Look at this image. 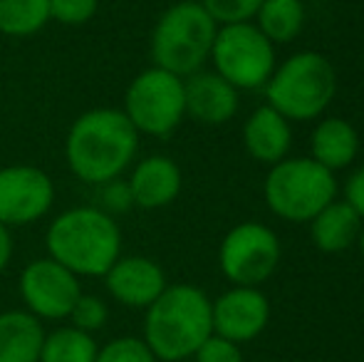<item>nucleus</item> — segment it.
I'll return each instance as SVG.
<instances>
[{
    "label": "nucleus",
    "instance_id": "28",
    "mask_svg": "<svg viewBox=\"0 0 364 362\" xmlns=\"http://www.w3.org/2000/svg\"><path fill=\"white\" fill-rule=\"evenodd\" d=\"M102 198H105V208L107 213L109 211H129L132 206H134V201H132V193H129V186H127V181H107L102 183Z\"/></svg>",
    "mask_w": 364,
    "mask_h": 362
},
{
    "label": "nucleus",
    "instance_id": "19",
    "mask_svg": "<svg viewBox=\"0 0 364 362\" xmlns=\"http://www.w3.org/2000/svg\"><path fill=\"white\" fill-rule=\"evenodd\" d=\"M45 328L28 310L0 313V362H40Z\"/></svg>",
    "mask_w": 364,
    "mask_h": 362
},
{
    "label": "nucleus",
    "instance_id": "17",
    "mask_svg": "<svg viewBox=\"0 0 364 362\" xmlns=\"http://www.w3.org/2000/svg\"><path fill=\"white\" fill-rule=\"evenodd\" d=\"M360 154V134L345 117H320L310 137V156L330 171L347 169Z\"/></svg>",
    "mask_w": 364,
    "mask_h": 362
},
{
    "label": "nucleus",
    "instance_id": "18",
    "mask_svg": "<svg viewBox=\"0 0 364 362\" xmlns=\"http://www.w3.org/2000/svg\"><path fill=\"white\" fill-rule=\"evenodd\" d=\"M310 238L322 253H345L360 238L364 221L347 206V201H330L320 213L310 218Z\"/></svg>",
    "mask_w": 364,
    "mask_h": 362
},
{
    "label": "nucleus",
    "instance_id": "5",
    "mask_svg": "<svg viewBox=\"0 0 364 362\" xmlns=\"http://www.w3.org/2000/svg\"><path fill=\"white\" fill-rule=\"evenodd\" d=\"M218 25L198 0L173 3L159 15L151 30V63L178 78L203 70L211 58Z\"/></svg>",
    "mask_w": 364,
    "mask_h": 362
},
{
    "label": "nucleus",
    "instance_id": "30",
    "mask_svg": "<svg viewBox=\"0 0 364 362\" xmlns=\"http://www.w3.org/2000/svg\"><path fill=\"white\" fill-rule=\"evenodd\" d=\"M10 258H13V236L5 223H0V273L8 268Z\"/></svg>",
    "mask_w": 364,
    "mask_h": 362
},
{
    "label": "nucleus",
    "instance_id": "29",
    "mask_svg": "<svg viewBox=\"0 0 364 362\" xmlns=\"http://www.w3.org/2000/svg\"><path fill=\"white\" fill-rule=\"evenodd\" d=\"M342 193H345L342 201H347V206L355 208V213L364 221V164L357 166V169L347 176Z\"/></svg>",
    "mask_w": 364,
    "mask_h": 362
},
{
    "label": "nucleus",
    "instance_id": "11",
    "mask_svg": "<svg viewBox=\"0 0 364 362\" xmlns=\"http://www.w3.org/2000/svg\"><path fill=\"white\" fill-rule=\"evenodd\" d=\"M55 203V183L48 171L33 164L0 169V223L8 228L33 226Z\"/></svg>",
    "mask_w": 364,
    "mask_h": 362
},
{
    "label": "nucleus",
    "instance_id": "9",
    "mask_svg": "<svg viewBox=\"0 0 364 362\" xmlns=\"http://www.w3.org/2000/svg\"><path fill=\"white\" fill-rule=\"evenodd\" d=\"M280 248L278 233L258 221H243L223 236L218 246V266L230 285L260 288L278 271Z\"/></svg>",
    "mask_w": 364,
    "mask_h": 362
},
{
    "label": "nucleus",
    "instance_id": "7",
    "mask_svg": "<svg viewBox=\"0 0 364 362\" xmlns=\"http://www.w3.org/2000/svg\"><path fill=\"white\" fill-rule=\"evenodd\" d=\"M208 60L213 73H218L238 92L263 90L278 65L275 45L260 33L255 23L218 25Z\"/></svg>",
    "mask_w": 364,
    "mask_h": 362
},
{
    "label": "nucleus",
    "instance_id": "21",
    "mask_svg": "<svg viewBox=\"0 0 364 362\" xmlns=\"http://www.w3.org/2000/svg\"><path fill=\"white\" fill-rule=\"evenodd\" d=\"M100 345L90 333L68 325L53 333H45L40 362H95Z\"/></svg>",
    "mask_w": 364,
    "mask_h": 362
},
{
    "label": "nucleus",
    "instance_id": "10",
    "mask_svg": "<svg viewBox=\"0 0 364 362\" xmlns=\"http://www.w3.org/2000/svg\"><path fill=\"white\" fill-rule=\"evenodd\" d=\"M20 298L38 320H65L82 295L80 275L53 258H35L20 273Z\"/></svg>",
    "mask_w": 364,
    "mask_h": 362
},
{
    "label": "nucleus",
    "instance_id": "25",
    "mask_svg": "<svg viewBox=\"0 0 364 362\" xmlns=\"http://www.w3.org/2000/svg\"><path fill=\"white\" fill-rule=\"evenodd\" d=\"M216 25L253 23L263 0H198Z\"/></svg>",
    "mask_w": 364,
    "mask_h": 362
},
{
    "label": "nucleus",
    "instance_id": "14",
    "mask_svg": "<svg viewBox=\"0 0 364 362\" xmlns=\"http://www.w3.org/2000/svg\"><path fill=\"white\" fill-rule=\"evenodd\" d=\"M183 97H186V117L203 127H220L238 115L240 92L225 82L213 70L183 78Z\"/></svg>",
    "mask_w": 364,
    "mask_h": 362
},
{
    "label": "nucleus",
    "instance_id": "31",
    "mask_svg": "<svg viewBox=\"0 0 364 362\" xmlns=\"http://www.w3.org/2000/svg\"><path fill=\"white\" fill-rule=\"evenodd\" d=\"M357 246H360V253H362V258H364V226H362V231H360V238H357Z\"/></svg>",
    "mask_w": 364,
    "mask_h": 362
},
{
    "label": "nucleus",
    "instance_id": "2",
    "mask_svg": "<svg viewBox=\"0 0 364 362\" xmlns=\"http://www.w3.org/2000/svg\"><path fill=\"white\" fill-rule=\"evenodd\" d=\"M45 246L53 261L80 278H102L122 256V228L105 208L75 206L50 223Z\"/></svg>",
    "mask_w": 364,
    "mask_h": 362
},
{
    "label": "nucleus",
    "instance_id": "26",
    "mask_svg": "<svg viewBox=\"0 0 364 362\" xmlns=\"http://www.w3.org/2000/svg\"><path fill=\"white\" fill-rule=\"evenodd\" d=\"M100 0H48L50 20L68 28H80L97 15Z\"/></svg>",
    "mask_w": 364,
    "mask_h": 362
},
{
    "label": "nucleus",
    "instance_id": "1",
    "mask_svg": "<svg viewBox=\"0 0 364 362\" xmlns=\"http://www.w3.org/2000/svg\"><path fill=\"white\" fill-rule=\"evenodd\" d=\"M139 132L114 107H97L73 122L65 142L70 171L80 181L102 186L124 174L139 151Z\"/></svg>",
    "mask_w": 364,
    "mask_h": 362
},
{
    "label": "nucleus",
    "instance_id": "15",
    "mask_svg": "<svg viewBox=\"0 0 364 362\" xmlns=\"http://www.w3.org/2000/svg\"><path fill=\"white\" fill-rule=\"evenodd\" d=\"M127 186H129L134 206L156 211V208L171 206L178 198L183 186V174L171 156L151 154L136 161L129 179H127Z\"/></svg>",
    "mask_w": 364,
    "mask_h": 362
},
{
    "label": "nucleus",
    "instance_id": "12",
    "mask_svg": "<svg viewBox=\"0 0 364 362\" xmlns=\"http://www.w3.org/2000/svg\"><path fill=\"white\" fill-rule=\"evenodd\" d=\"M213 333L225 340L245 345L260 338L270 323V300L253 285H230L211 300Z\"/></svg>",
    "mask_w": 364,
    "mask_h": 362
},
{
    "label": "nucleus",
    "instance_id": "4",
    "mask_svg": "<svg viewBox=\"0 0 364 362\" xmlns=\"http://www.w3.org/2000/svg\"><path fill=\"white\" fill-rule=\"evenodd\" d=\"M265 105L290 122H312L325 117L337 95V73L330 58L302 50L275 65L265 82Z\"/></svg>",
    "mask_w": 364,
    "mask_h": 362
},
{
    "label": "nucleus",
    "instance_id": "3",
    "mask_svg": "<svg viewBox=\"0 0 364 362\" xmlns=\"http://www.w3.org/2000/svg\"><path fill=\"white\" fill-rule=\"evenodd\" d=\"M211 333V298L196 285H166L164 293L146 308L144 343L159 362L193 358Z\"/></svg>",
    "mask_w": 364,
    "mask_h": 362
},
{
    "label": "nucleus",
    "instance_id": "6",
    "mask_svg": "<svg viewBox=\"0 0 364 362\" xmlns=\"http://www.w3.org/2000/svg\"><path fill=\"white\" fill-rule=\"evenodd\" d=\"M263 198L270 213L283 221L307 223L337 198L335 171L317 164L312 156H285L268 169Z\"/></svg>",
    "mask_w": 364,
    "mask_h": 362
},
{
    "label": "nucleus",
    "instance_id": "23",
    "mask_svg": "<svg viewBox=\"0 0 364 362\" xmlns=\"http://www.w3.org/2000/svg\"><path fill=\"white\" fill-rule=\"evenodd\" d=\"M95 362H159L154 353L149 350L144 338H134V335H124V338H114L107 345L97 350Z\"/></svg>",
    "mask_w": 364,
    "mask_h": 362
},
{
    "label": "nucleus",
    "instance_id": "20",
    "mask_svg": "<svg viewBox=\"0 0 364 362\" xmlns=\"http://www.w3.org/2000/svg\"><path fill=\"white\" fill-rule=\"evenodd\" d=\"M307 10L302 0H263L253 23L273 45L292 43L305 28Z\"/></svg>",
    "mask_w": 364,
    "mask_h": 362
},
{
    "label": "nucleus",
    "instance_id": "24",
    "mask_svg": "<svg viewBox=\"0 0 364 362\" xmlns=\"http://www.w3.org/2000/svg\"><path fill=\"white\" fill-rule=\"evenodd\" d=\"M68 318H70V325H75V328H80L92 335L95 330H102L107 325L109 310H107V303L100 298V295L82 293L80 298L75 300Z\"/></svg>",
    "mask_w": 364,
    "mask_h": 362
},
{
    "label": "nucleus",
    "instance_id": "13",
    "mask_svg": "<svg viewBox=\"0 0 364 362\" xmlns=\"http://www.w3.org/2000/svg\"><path fill=\"white\" fill-rule=\"evenodd\" d=\"M102 278L117 303L134 310H146L168 285L164 268L146 256H119Z\"/></svg>",
    "mask_w": 364,
    "mask_h": 362
},
{
    "label": "nucleus",
    "instance_id": "27",
    "mask_svg": "<svg viewBox=\"0 0 364 362\" xmlns=\"http://www.w3.org/2000/svg\"><path fill=\"white\" fill-rule=\"evenodd\" d=\"M196 362H243V350L233 340H225L220 335L211 333L201 343V348L193 353Z\"/></svg>",
    "mask_w": 364,
    "mask_h": 362
},
{
    "label": "nucleus",
    "instance_id": "16",
    "mask_svg": "<svg viewBox=\"0 0 364 362\" xmlns=\"http://www.w3.org/2000/svg\"><path fill=\"white\" fill-rule=\"evenodd\" d=\"M292 122L285 119L270 105H260L250 112L243 124V147L260 164H278L290 154L292 147Z\"/></svg>",
    "mask_w": 364,
    "mask_h": 362
},
{
    "label": "nucleus",
    "instance_id": "22",
    "mask_svg": "<svg viewBox=\"0 0 364 362\" xmlns=\"http://www.w3.org/2000/svg\"><path fill=\"white\" fill-rule=\"evenodd\" d=\"M48 23V0H0V33L8 38H30Z\"/></svg>",
    "mask_w": 364,
    "mask_h": 362
},
{
    "label": "nucleus",
    "instance_id": "8",
    "mask_svg": "<svg viewBox=\"0 0 364 362\" xmlns=\"http://www.w3.org/2000/svg\"><path fill=\"white\" fill-rule=\"evenodd\" d=\"M122 112L139 134L168 137L186 119L183 78L156 65L141 70L127 87Z\"/></svg>",
    "mask_w": 364,
    "mask_h": 362
}]
</instances>
